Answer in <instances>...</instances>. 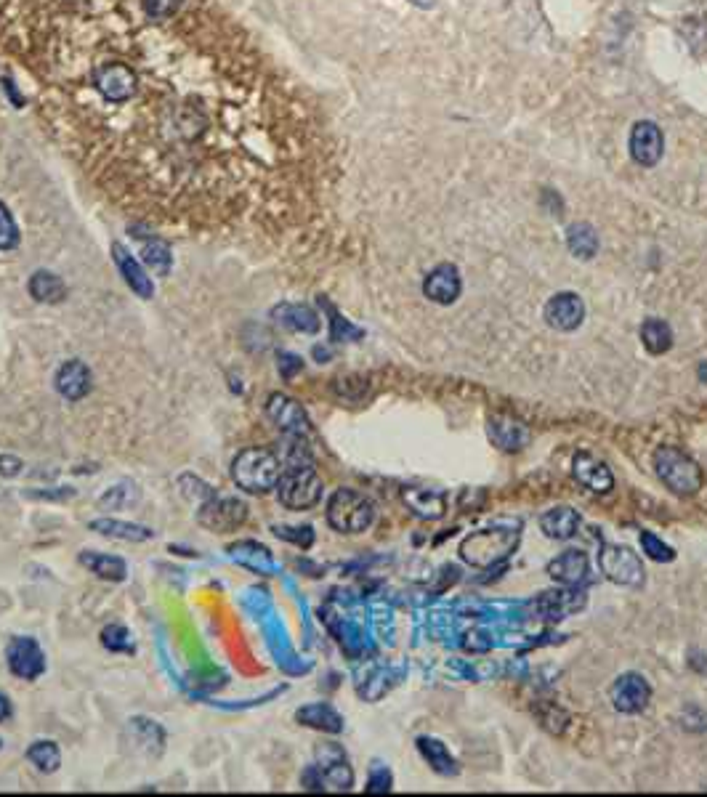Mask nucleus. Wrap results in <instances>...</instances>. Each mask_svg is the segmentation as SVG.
<instances>
[{
    "mask_svg": "<svg viewBox=\"0 0 707 797\" xmlns=\"http://www.w3.org/2000/svg\"><path fill=\"white\" fill-rule=\"evenodd\" d=\"M519 548V532L511 529H479L460 542V558L474 569H492L503 564Z\"/></svg>",
    "mask_w": 707,
    "mask_h": 797,
    "instance_id": "obj_4",
    "label": "nucleus"
},
{
    "mask_svg": "<svg viewBox=\"0 0 707 797\" xmlns=\"http://www.w3.org/2000/svg\"><path fill=\"white\" fill-rule=\"evenodd\" d=\"M662 149H665V139H662L660 125L652 120H638L630 131V157L641 168H654L662 160Z\"/></svg>",
    "mask_w": 707,
    "mask_h": 797,
    "instance_id": "obj_16",
    "label": "nucleus"
},
{
    "mask_svg": "<svg viewBox=\"0 0 707 797\" xmlns=\"http://www.w3.org/2000/svg\"><path fill=\"white\" fill-rule=\"evenodd\" d=\"M248 516L250 508L245 500L232 495H216V492L210 497H205L200 503V508H197V524H200L202 529H208V532L216 534L237 532V529L248 521Z\"/></svg>",
    "mask_w": 707,
    "mask_h": 797,
    "instance_id": "obj_6",
    "label": "nucleus"
},
{
    "mask_svg": "<svg viewBox=\"0 0 707 797\" xmlns=\"http://www.w3.org/2000/svg\"><path fill=\"white\" fill-rule=\"evenodd\" d=\"M11 715H14V707H11V699H8L6 694L0 691V723H6V720L11 718Z\"/></svg>",
    "mask_w": 707,
    "mask_h": 797,
    "instance_id": "obj_45",
    "label": "nucleus"
},
{
    "mask_svg": "<svg viewBox=\"0 0 707 797\" xmlns=\"http://www.w3.org/2000/svg\"><path fill=\"white\" fill-rule=\"evenodd\" d=\"M274 325H280L288 333H301V335H317L322 322L319 314L306 303H277L272 309Z\"/></svg>",
    "mask_w": 707,
    "mask_h": 797,
    "instance_id": "obj_21",
    "label": "nucleus"
},
{
    "mask_svg": "<svg viewBox=\"0 0 707 797\" xmlns=\"http://www.w3.org/2000/svg\"><path fill=\"white\" fill-rule=\"evenodd\" d=\"M229 558L234 564L248 569L250 574H258V577H277L280 574V564L264 542L258 540H237L226 548Z\"/></svg>",
    "mask_w": 707,
    "mask_h": 797,
    "instance_id": "obj_13",
    "label": "nucleus"
},
{
    "mask_svg": "<svg viewBox=\"0 0 707 797\" xmlns=\"http://www.w3.org/2000/svg\"><path fill=\"white\" fill-rule=\"evenodd\" d=\"M487 434H490L492 444L500 447L503 452H519L529 444V428L516 418L508 415H495L487 423Z\"/></svg>",
    "mask_w": 707,
    "mask_h": 797,
    "instance_id": "obj_24",
    "label": "nucleus"
},
{
    "mask_svg": "<svg viewBox=\"0 0 707 797\" xmlns=\"http://www.w3.org/2000/svg\"><path fill=\"white\" fill-rule=\"evenodd\" d=\"M641 548H644V556L657 561V564H670V561H676V550L670 548V545H665L654 532H641Z\"/></svg>",
    "mask_w": 707,
    "mask_h": 797,
    "instance_id": "obj_37",
    "label": "nucleus"
},
{
    "mask_svg": "<svg viewBox=\"0 0 707 797\" xmlns=\"http://www.w3.org/2000/svg\"><path fill=\"white\" fill-rule=\"evenodd\" d=\"M614 710L622 715H638L652 702V686L641 673H622L609 689Z\"/></svg>",
    "mask_w": 707,
    "mask_h": 797,
    "instance_id": "obj_9",
    "label": "nucleus"
},
{
    "mask_svg": "<svg viewBox=\"0 0 707 797\" xmlns=\"http://www.w3.org/2000/svg\"><path fill=\"white\" fill-rule=\"evenodd\" d=\"M654 473L676 497H694L705 484L700 463L678 447H657L652 457Z\"/></svg>",
    "mask_w": 707,
    "mask_h": 797,
    "instance_id": "obj_2",
    "label": "nucleus"
},
{
    "mask_svg": "<svg viewBox=\"0 0 707 797\" xmlns=\"http://www.w3.org/2000/svg\"><path fill=\"white\" fill-rule=\"evenodd\" d=\"M56 394L67 402H80L94 391V372L83 359H67L54 375Z\"/></svg>",
    "mask_w": 707,
    "mask_h": 797,
    "instance_id": "obj_14",
    "label": "nucleus"
},
{
    "mask_svg": "<svg viewBox=\"0 0 707 797\" xmlns=\"http://www.w3.org/2000/svg\"><path fill=\"white\" fill-rule=\"evenodd\" d=\"M27 290L38 303H62L64 295H67V285L62 282V277H56L54 271L48 269L35 271Z\"/></svg>",
    "mask_w": 707,
    "mask_h": 797,
    "instance_id": "obj_30",
    "label": "nucleus"
},
{
    "mask_svg": "<svg viewBox=\"0 0 707 797\" xmlns=\"http://www.w3.org/2000/svg\"><path fill=\"white\" fill-rule=\"evenodd\" d=\"M545 572H548L553 582L567 585V588H577V585L588 582L591 564H588V556L583 550H564L561 556H556L551 564L545 566Z\"/></svg>",
    "mask_w": 707,
    "mask_h": 797,
    "instance_id": "obj_20",
    "label": "nucleus"
},
{
    "mask_svg": "<svg viewBox=\"0 0 707 797\" xmlns=\"http://www.w3.org/2000/svg\"><path fill=\"white\" fill-rule=\"evenodd\" d=\"M641 343H644V349L652 356L668 354L673 349V327L665 319H646L644 325H641Z\"/></svg>",
    "mask_w": 707,
    "mask_h": 797,
    "instance_id": "obj_32",
    "label": "nucleus"
},
{
    "mask_svg": "<svg viewBox=\"0 0 707 797\" xmlns=\"http://www.w3.org/2000/svg\"><path fill=\"white\" fill-rule=\"evenodd\" d=\"M181 0H144V8H147L149 16L155 19H165V16H173L179 11Z\"/></svg>",
    "mask_w": 707,
    "mask_h": 797,
    "instance_id": "obj_41",
    "label": "nucleus"
},
{
    "mask_svg": "<svg viewBox=\"0 0 707 797\" xmlns=\"http://www.w3.org/2000/svg\"><path fill=\"white\" fill-rule=\"evenodd\" d=\"M282 476L280 457L266 447H245L232 460V481L248 495H266L277 489Z\"/></svg>",
    "mask_w": 707,
    "mask_h": 797,
    "instance_id": "obj_1",
    "label": "nucleus"
},
{
    "mask_svg": "<svg viewBox=\"0 0 707 797\" xmlns=\"http://www.w3.org/2000/svg\"><path fill=\"white\" fill-rule=\"evenodd\" d=\"M266 418L288 436H306L311 431V420L303 410V404L288 394H269L266 399Z\"/></svg>",
    "mask_w": 707,
    "mask_h": 797,
    "instance_id": "obj_10",
    "label": "nucleus"
},
{
    "mask_svg": "<svg viewBox=\"0 0 707 797\" xmlns=\"http://www.w3.org/2000/svg\"><path fill=\"white\" fill-rule=\"evenodd\" d=\"M567 248L580 261H591L599 253V234H596V229L591 224H585V221L572 224L567 229Z\"/></svg>",
    "mask_w": 707,
    "mask_h": 797,
    "instance_id": "obj_31",
    "label": "nucleus"
},
{
    "mask_svg": "<svg viewBox=\"0 0 707 797\" xmlns=\"http://www.w3.org/2000/svg\"><path fill=\"white\" fill-rule=\"evenodd\" d=\"M599 566L601 574L614 585H622V588H641L644 585V561L625 545L604 542L599 550Z\"/></svg>",
    "mask_w": 707,
    "mask_h": 797,
    "instance_id": "obj_7",
    "label": "nucleus"
},
{
    "mask_svg": "<svg viewBox=\"0 0 707 797\" xmlns=\"http://www.w3.org/2000/svg\"><path fill=\"white\" fill-rule=\"evenodd\" d=\"M540 529H543L545 537H551V540L567 542L572 540L577 534V529H580V513H577L575 508H569V505H553V508H548V511L540 516Z\"/></svg>",
    "mask_w": 707,
    "mask_h": 797,
    "instance_id": "obj_25",
    "label": "nucleus"
},
{
    "mask_svg": "<svg viewBox=\"0 0 707 797\" xmlns=\"http://www.w3.org/2000/svg\"><path fill=\"white\" fill-rule=\"evenodd\" d=\"M391 784H394V779H391L389 768L383 766V763H373L370 776H367V795H389Z\"/></svg>",
    "mask_w": 707,
    "mask_h": 797,
    "instance_id": "obj_39",
    "label": "nucleus"
},
{
    "mask_svg": "<svg viewBox=\"0 0 707 797\" xmlns=\"http://www.w3.org/2000/svg\"><path fill=\"white\" fill-rule=\"evenodd\" d=\"M16 245H19V226L11 210L0 202V250H14Z\"/></svg>",
    "mask_w": 707,
    "mask_h": 797,
    "instance_id": "obj_38",
    "label": "nucleus"
},
{
    "mask_svg": "<svg viewBox=\"0 0 707 797\" xmlns=\"http://www.w3.org/2000/svg\"><path fill=\"white\" fill-rule=\"evenodd\" d=\"M327 524L341 534H362L375 524V503L357 489H335L327 500Z\"/></svg>",
    "mask_w": 707,
    "mask_h": 797,
    "instance_id": "obj_3",
    "label": "nucleus"
},
{
    "mask_svg": "<svg viewBox=\"0 0 707 797\" xmlns=\"http://www.w3.org/2000/svg\"><path fill=\"white\" fill-rule=\"evenodd\" d=\"M24 471V463L14 455H0V476L3 479H16Z\"/></svg>",
    "mask_w": 707,
    "mask_h": 797,
    "instance_id": "obj_44",
    "label": "nucleus"
},
{
    "mask_svg": "<svg viewBox=\"0 0 707 797\" xmlns=\"http://www.w3.org/2000/svg\"><path fill=\"white\" fill-rule=\"evenodd\" d=\"M125 744L128 750L157 758L165 747V731L157 720L149 718H131L125 723Z\"/></svg>",
    "mask_w": 707,
    "mask_h": 797,
    "instance_id": "obj_18",
    "label": "nucleus"
},
{
    "mask_svg": "<svg viewBox=\"0 0 707 797\" xmlns=\"http://www.w3.org/2000/svg\"><path fill=\"white\" fill-rule=\"evenodd\" d=\"M418 752L426 758V763L434 768L436 774L442 776H458V760L452 758L447 744L434 739V736H420L418 739Z\"/></svg>",
    "mask_w": 707,
    "mask_h": 797,
    "instance_id": "obj_29",
    "label": "nucleus"
},
{
    "mask_svg": "<svg viewBox=\"0 0 707 797\" xmlns=\"http://www.w3.org/2000/svg\"><path fill=\"white\" fill-rule=\"evenodd\" d=\"M27 760L38 768L40 774H56L62 766V750L54 739H35L27 747Z\"/></svg>",
    "mask_w": 707,
    "mask_h": 797,
    "instance_id": "obj_33",
    "label": "nucleus"
},
{
    "mask_svg": "<svg viewBox=\"0 0 707 797\" xmlns=\"http://www.w3.org/2000/svg\"><path fill=\"white\" fill-rule=\"evenodd\" d=\"M88 529L96 534H104V537H109V540H120V542L155 540V532H152V529L141 527V524H133V521L94 519V521H88Z\"/></svg>",
    "mask_w": 707,
    "mask_h": 797,
    "instance_id": "obj_28",
    "label": "nucleus"
},
{
    "mask_svg": "<svg viewBox=\"0 0 707 797\" xmlns=\"http://www.w3.org/2000/svg\"><path fill=\"white\" fill-rule=\"evenodd\" d=\"M412 3H415V6H420V8H431V6H434V0H412Z\"/></svg>",
    "mask_w": 707,
    "mask_h": 797,
    "instance_id": "obj_46",
    "label": "nucleus"
},
{
    "mask_svg": "<svg viewBox=\"0 0 707 797\" xmlns=\"http://www.w3.org/2000/svg\"><path fill=\"white\" fill-rule=\"evenodd\" d=\"M112 258H115L117 269H120V274H123L125 285L131 287L133 293L139 295V298H144V301H149L152 295H155V282H152V277L147 274V269L136 261V258L128 253V250L120 245V242H115L112 245Z\"/></svg>",
    "mask_w": 707,
    "mask_h": 797,
    "instance_id": "obj_22",
    "label": "nucleus"
},
{
    "mask_svg": "<svg viewBox=\"0 0 707 797\" xmlns=\"http://www.w3.org/2000/svg\"><path fill=\"white\" fill-rule=\"evenodd\" d=\"M141 258H144V264H147L149 269L155 271L157 277H168V274H171L173 258L171 250H168V245H165L163 240L147 242L144 250H141Z\"/></svg>",
    "mask_w": 707,
    "mask_h": 797,
    "instance_id": "obj_35",
    "label": "nucleus"
},
{
    "mask_svg": "<svg viewBox=\"0 0 707 797\" xmlns=\"http://www.w3.org/2000/svg\"><path fill=\"white\" fill-rule=\"evenodd\" d=\"M402 503L423 521H439L447 513V495L439 489L407 487L402 489Z\"/></svg>",
    "mask_w": 707,
    "mask_h": 797,
    "instance_id": "obj_23",
    "label": "nucleus"
},
{
    "mask_svg": "<svg viewBox=\"0 0 707 797\" xmlns=\"http://www.w3.org/2000/svg\"><path fill=\"white\" fill-rule=\"evenodd\" d=\"M277 367H280V375L285 380L296 378L298 372L303 370V359L298 354H290V351H282L280 354V362H277Z\"/></svg>",
    "mask_w": 707,
    "mask_h": 797,
    "instance_id": "obj_42",
    "label": "nucleus"
},
{
    "mask_svg": "<svg viewBox=\"0 0 707 797\" xmlns=\"http://www.w3.org/2000/svg\"><path fill=\"white\" fill-rule=\"evenodd\" d=\"M296 720L301 726L322 731V734H341L343 731L341 712L327 705V702H311V705H303L301 710L296 712Z\"/></svg>",
    "mask_w": 707,
    "mask_h": 797,
    "instance_id": "obj_27",
    "label": "nucleus"
},
{
    "mask_svg": "<svg viewBox=\"0 0 707 797\" xmlns=\"http://www.w3.org/2000/svg\"><path fill=\"white\" fill-rule=\"evenodd\" d=\"M301 784H303V790H309V792H325V779H322V774H319V768H317V766H309V768H306V771H303Z\"/></svg>",
    "mask_w": 707,
    "mask_h": 797,
    "instance_id": "obj_43",
    "label": "nucleus"
},
{
    "mask_svg": "<svg viewBox=\"0 0 707 797\" xmlns=\"http://www.w3.org/2000/svg\"><path fill=\"white\" fill-rule=\"evenodd\" d=\"M572 476H575L585 489H591L596 495H606L614 489V473L612 468L593 457L591 452H577L575 460H572Z\"/></svg>",
    "mask_w": 707,
    "mask_h": 797,
    "instance_id": "obj_19",
    "label": "nucleus"
},
{
    "mask_svg": "<svg viewBox=\"0 0 707 797\" xmlns=\"http://www.w3.org/2000/svg\"><path fill=\"white\" fill-rule=\"evenodd\" d=\"M277 497L288 511H311L322 500V479L311 463H293L282 468Z\"/></svg>",
    "mask_w": 707,
    "mask_h": 797,
    "instance_id": "obj_5",
    "label": "nucleus"
},
{
    "mask_svg": "<svg viewBox=\"0 0 707 797\" xmlns=\"http://www.w3.org/2000/svg\"><path fill=\"white\" fill-rule=\"evenodd\" d=\"M101 646L109 651H117V654H123V651L133 654V651H136V643H133V638H131V630L123 625L104 627V630H101Z\"/></svg>",
    "mask_w": 707,
    "mask_h": 797,
    "instance_id": "obj_36",
    "label": "nucleus"
},
{
    "mask_svg": "<svg viewBox=\"0 0 707 797\" xmlns=\"http://www.w3.org/2000/svg\"><path fill=\"white\" fill-rule=\"evenodd\" d=\"M78 564L83 569L107 582H125L128 580V564L125 558L109 556V553H99V550H83L78 556Z\"/></svg>",
    "mask_w": 707,
    "mask_h": 797,
    "instance_id": "obj_26",
    "label": "nucleus"
},
{
    "mask_svg": "<svg viewBox=\"0 0 707 797\" xmlns=\"http://www.w3.org/2000/svg\"><path fill=\"white\" fill-rule=\"evenodd\" d=\"M96 88L112 104H123L136 93L139 78L128 64H104L96 70Z\"/></svg>",
    "mask_w": 707,
    "mask_h": 797,
    "instance_id": "obj_15",
    "label": "nucleus"
},
{
    "mask_svg": "<svg viewBox=\"0 0 707 797\" xmlns=\"http://www.w3.org/2000/svg\"><path fill=\"white\" fill-rule=\"evenodd\" d=\"M314 758H317L319 774H322L327 787L338 792H349L354 787V771H351L349 758H346V750L341 744L322 742L314 750Z\"/></svg>",
    "mask_w": 707,
    "mask_h": 797,
    "instance_id": "obj_11",
    "label": "nucleus"
},
{
    "mask_svg": "<svg viewBox=\"0 0 707 797\" xmlns=\"http://www.w3.org/2000/svg\"><path fill=\"white\" fill-rule=\"evenodd\" d=\"M272 532L285 542H296L298 548L309 550L314 542V529L311 527H272Z\"/></svg>",
    "mask_w": 707,
    "mask_h": 797,
    "instance_id": "obj_40",
    "label": "nucleus"
},
{
    "mask_svg": "<svg viewBox=\"0 0 707 797\" xmlns=\"http://www.w3.org/2000/svg\"><path fill=\"white\" fill-rule=\"evenodd\" d=\"M6 665L19 681H38L46 673V654L30 635H16L6 646Z\"/></svg>",
    "mask_w": 707,
    "mask_h": 797,
    "instance_id": "obj_8",
    "label": "nucleus"
},
{
    "mask_svg": "<svg viewBox=\"0 0 707 797\" xmlns=\"http://www.w3.org/2000/svg\"><path fill=\"white\" fill-rule=\"evenodd\" d=\"M543 317L556 333H575L577 327L585 322V301L572 290L556 293L551 301L545 303Z\"/></svg>",
    "mask_w": 707,
    "mask_h": 797,
    "instance_id": "obj_12",
    "label": "nucleus"
},
{
    "mask_svg": "<svg viewBox=\"0 0 707 797\" xmlns=\"http://www.w3.org/2000/svg\"><path fill=\"white\" fill-rule=\"evenodd\" d=\"M139 500V489L133 481H120L115 487H109L104 495L99 497V508L104 511H123V508H131L133 503Z\"/></svg>",
    "mask_w": 707,
    "mask_h": 797,
    "instance_id": "obj_34",
    "label": "nucleus"
},
{
    "mask_svg": "<svg viewBox=\"0 0 707 797\" xmlns=\"http://www.w3.org/2000/svg\"><path fill=\"white\" fill-rule=\"evenodd\" d=\"M463 293V279L455 264H439L423 279V295L439 306H452Z\"/></svg>",
    "mask_w": 707,
    "mask_h": 797,
    "instance_id": "obj_17",
    "label": "nucleus"
}]
</instances>
